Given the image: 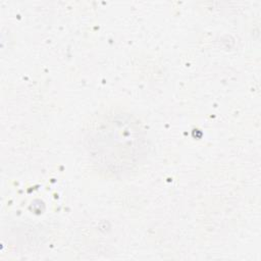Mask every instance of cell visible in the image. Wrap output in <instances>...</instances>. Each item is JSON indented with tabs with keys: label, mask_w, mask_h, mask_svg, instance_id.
<instances>
[{
	"label": "cell",
	"mask_w": 261,
	"mask_h": 261,
	"mask_svg": "<svg viewBox=\"0 0 261 261\" xmlns=\"http://www.w3.org/2000/svg\"><path fill=\"white\" fill-rule=\"evenodd\" d=\"M86 141L93 164L110 175L130 172L147 154L145 132L127 113L102 115L88 130Z\"/></svg>",
	"instance_id": "1"
}]
</instances>
